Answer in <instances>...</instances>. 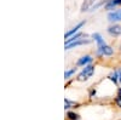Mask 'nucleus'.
<instances>
[{
  "label": "nucleus",
  "mask_w": 121,
  "mask_h": 120,
  "mask_svg": "<svg viewBox=\"0 0 121 120\" xmlns=\"http://www.w3.org/2000/svg\"><path fill=\"white\" fill-rule=\"evenodd\" d=\"M93 74H95V66L93 64H87V66H85V68L82 71L79 73L76 80L78 81H86V80H88Z\"/></svg>",
  "instance_id": "nucleus-1"
},
{
  "label": "nucleus",
  "mask_w": 121,
  "mask_h": 120,
  "mask_svg": "<svg viewBox=\"0 0 121 120\" xmlns=\"http://www.w3.org/2000/svg\"><path fill=\"white\" fill-rule=\"evenodd\" d=\"M97 52L100 56H112L114 53V49L109 46L107 43H103L100 45H97Z\"/></svg>",
  "instance_id": "nucleus-2"
},
{
  "label": "nucleus",
  "mask_w": 121,
  "mask_h": 120,
  "mask_svg": "<svg viewBox=\"0 0 121 120\" xmlns=\"http://www.w3.org/2000/svg\"><path fill=\"white\" fill-rule=\"evenodd\" d=\"M108 21L112 22V23L121 22V9L114 10V11H110L108 13Z\"/></svg>",
  "instance_id": "nucleus-3"
},
{
  "label": "nucleus",
  "mask_w": 121,
  "mask_h": 120,
  "mask_svg": "<svg viewBox=\"0 0 121 120\" xmlns=\"http://www.w3.org/2000/svg\"><path fill=\"white\" fill-rule=\"evenodd\" d=\"M88 43H91L90 39H81V38H80V39L75 40V41H73V43L64 45V47H65V50H70V49H74V47H76V46L85 45V44H88Z\"/></svg>",
  "instance_id": "nucleus-4"
},
{
  "label": "nucleus",
  "mask_w": 121,
  "mask_h": 120,
  "mask_svg": "<svg viewBox=\"0 0 121 120\" xmlns=\"http://www.w3.org/2000/svg\"><path fill=\"white\" fill-rule=\"evenodd\" d=\"M107 31H108V33L110 35H113V36H120L121 35V26L114 23L112 26H109Z\"/></svg>",
  "instance_id": "nucleus-5"
},
{
  "label": "nucleus",
  "mask_w": 121,
  "mask_h": 120,
  "mask_svg": "<svg viewBox=\"0 0 121 120\" xmlns=\"http://www.w3.org/2000/svg\"><path fill=\"white\" fill-rule=\"evenodd\" d=\"M92 56H90V55H85V56H82L81 58H79L78 59V62H76V66H79V67H85V66H87L88 63H91L92 62Z\"/></svg>",
  "instance_id": "nucleus-6"
},
{
  "label": "nucleus",
  "mask_w": 121,
  "mask_h": 120,
  "mask_svg": "<svg viewBox=\"0 0 121 120\" xmlns=\"http://www.w3.org/2000/svg\"><path fill=\"white\" fill-rule=\"evenodd\" d=\"M84 24H85V22H84V21H82V22H80V23H78V24H76L75 27H73L72 29H70V31H68V32L65 33L64 38H65V39H69V38L72 36V35H74L75 33H78V31H79V29L81 28V27H82Z\"/></svg>",
  "instance_id": "nucleus-7"
},
{
  "label": "nucleus",
  "mask_w": 121,
  "mask_h": 120,
  "mask_svg": "<svg viewBox=\"0 0 121 120\" xmlns=\"http://www.w3.org/2000/svg\"><path fill=\"white\" fill-rule=\"evenodd\" d=\"M96 0H84L82 4H81V7H80V11L81 12H85V11H88V10L92 7V5L95 4Z\"/></svg>",
  "instance_id": "nucleus-8"
},
{
  "label": "nucleus",
  "mask_w": 121,
  "mask_h": 120,
  "mask_svg": "<svg viewBox=\"0 0 121 120\" xmlns=\"http://www.w3.org/2000/svg\"><path fill=\"white\" fill-rule=\"evenodd\" d=\"M121 5V0H108L104 5V9L105 10H113L114 7Z\"/></svg>",
  "instance_id": "nucleus-9"
},
{
  "label": "nucleus",
  "mask_w": 121,
  "mask_h": 120,
  "mask_svg": "<svg viewBox=\"0 0 121 120\" xmlns=\"http://www.w3.org/2000/svg\"><path fill=\"white\" fill-rule=\"evenodd\" d=\"M80 38H82V34H81V33H76L75 35H72V36H70L69 39H67L64 45H67V44H70V43H73V41H75V40H78V39H80Z\"/></svg>",
  "instance_id": "nucleus-10"
},
{
  "label": "nucleus",
  "mask_w": 121,
  "mask_h": 120,
  "mask_svg": "<svg viewBox=\"0 0 121 120\" xmlns=\"http://www.w3.org/2000/svg\"><path fill=\"white\" fill-rule=\"evenodd\" d=\"M112 81L114 83V84H117V81H119V72H116V71H114L113 73H110V75L108 76Z\"/></svg>",
  "instance_id": "nucleus-11"
},
{
  "label": "nucleus",
  "mask_w": 121,
  "mask_h": 120,
  "mask_svg": "<svg viewBox=\"0 0 121 120\" xmlns=\"http://www.w3.org/2000/svg\"><path fill=\"white\" fill-rule=\"evenodd\" d=\"M67 116H68V119H70V120H78V119H79V115H78L76 113H73V112H68V113H67Z\"/></svg>",
  "instance_id": "nucleus-12"
},
{
  "label": "nucleus",
  "mask_w": 121,
  "mask_h": 120,
  "mask_svg": "<svg viewBox=\"0 0 121 120\" xmlns=\"http://www.w3.org/2000/svg\"><path fill=\"white\" fill-rule=\"evenodd\" d=\"M75 71H76V68H73V69H69V71H67V72L64 73V78H65V79H69L70 76L75 73Z\"/></svg>",
  "instance_id": "nucleus-13"
},
{
  "label": "nucleus",
  "mask_w": 121,
  "mask_h": 120,
  "mask_svg": "<svg viewBox=\"0 0 121 120\" xmlns=\"http://www.w3.org/2000/svg\"><path fill=\"white\" fill-rule=\"evenodd\" d=\"M64 106H65V108H72V107L76 106V103H75V102H72V101H69V99H65V101H64Z\"/></svg>",
  "instance_id": "nucleus-14"
},
{
  "label": "nucleus",
  "mask_w": 121,
  "mask_h": 120,
  "mask_svg": "<svg viewBox=\"0 0 121 120\" xmlns=\"http://www.w3.org/2000/svg\"><path fill=\"white\" fill-rule=\"evenodd\" d=\"M115 103H116L117 107L121 108V97H117V96H116V98H115Z\"/></svg>",
  "instance_id": "nucleus-15"
},
{
  "label": "nucleus",
  "mask_w": 121,
  "mask_h": 120,
  "mask_svg": "<svg viewBox=\"0 0 121 120\" xmlns=\"http://www.w3.org/2000/svg\"><path fill=\"white\" fill-rule=\"evenodd\" d=\"M117 97H121V87L117 89Z\"/></svg>",
  "instance_id": "nucleus-16"
},
{
  "label": "nucleus",
  "mask_w": 121,
  "mask_h": 120,
  "mask_svg": "<svg viewBox=\"0 0 121 120\" xmlns=\"http://www.w3.org/2000/svg\"><path fill=\"white\" fill-rule=\"evenodd\" d=\"M119 83L121 84V69H120V72H119Z\"/></svg>",
  "instance_id": "nucleus-17"
}]
</instances>
